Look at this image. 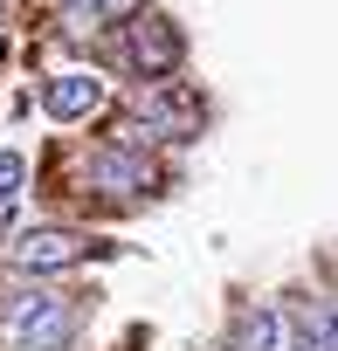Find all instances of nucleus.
Listing matches in <instances>:
<instances>
[{
  "instance_id": "obj_5",
  "label": "nucleus",
  "mask_w": 338,
  "mask_h": 351,
  "mask_svg": "<svg viewBox=\"0 0 338 351\" xmlns=\"http://www.w3.org/2000/svg\"><path fill=\"white\" fill-rule=\"evenodd\" d=\"M124 56H131L138 76H166V69L180 62V28L166 21V14H131L124 21Z\"/></svg>"
},
{
  "instance_id": "obj_10",
  "label": "nucleus",
  "mask_w": 338,
  "mask_h": 351,
  "mask_svg": "<svg viewBox=\"0 0 338 351\" xmlns=\"http://www.w3.org/2000/svg\"><path fill=\"white\" fill-rule=\"evenodd\" d=\"M0 62H8V35H0Z\"/></svg>"
},
{
  "instance_id": "obj_1",
  "label": "nucleus",
  "mask_w": 338,
  "mask_h": 351,
  "mask_svg": "<svg viewBox=\"0 0 338 351\" xmlns=\"http://www.w3.org/2000/svg\"><path fill=\"white\" fill-rule=\"evenodd\" d=\"M76 330V303L63 289H14L0 303V351H63Z\"/></svg>"
},
{
  "instance_id": "obj_4",
  "label": "nucleus",
  "mask_w": 338,
  "mask_h": 351,
  "mask_svg": "<svg viewBox=\"0 0 338 351\" xmlns=\"http://www.w3.org/2000/svg\"><path fill=\"white\" fill-rule=\"evenodd\" d=\"M138 131H159V138H201V124H207V104L194 97V90H180V83H159V90H145V104H138Z\"/></svg>"
},
{
  "instance_id": "obj_2",
  "label": "nucleus",
  "mask_w": 338,
  "mask_h": 351,
  "mask_svg": "<svg viewBox=\"0 0 338 351\" xmlns=\"http://www.w3.org/2000/svg\"><path fill=\"white\" fill-rule=\"evenodd\" d=\"M90 186L97 193H152L159 186V172H152V158L138 152V124L131 131H117V138H104L97 152H90Z\"/></svg>"
},
{
  "instance_id": "obj_7",
  "label": "nucleus",
  "mask_w": 338,
  "mask_h": 351,
  "mask_svg": "<svg viewBox=\"0 0 338 351\" xmlns=\"http://www.w3.org/2000/svg\"><path fill=\"white\" fill-rule=\"evenodd\" d=\"M21 172H28V165H21V152H0V207L21 193Z\"/></svg>"
},
{
  "instance_id": "obj_3",
  "label": "nucleus",
  "mask_w": 338,
  "mask_h": 351,
  "mask_svg": "<svg viewBox=\"0 0 338 351\" xmlns=\"http://www.w3.org/2000/svg\"><path fill=\"white\" fill-rule=\"evenodd\" d=\"M90 255H97V241L76 234V228H28V234L8 248V269H21V276H56V269H76V262H90Z\"/></svg>"
},
{
  "instance_id": "obj_9",
  "label": "nucleus",
  "mask_w": 338,
  "mask_h": 351,
  "mask_svg": "<svg viewBox=\"0 0 338 351\" xmlns=\"http://www.w3.org/2000/svg\"><path fill=\"white\" fill-rule=\"evenodd\" d=\"M324 351H338V317H331V330H324Z\"/></svg>"
},
{
  "instance_id": "obj_6",
  "label": "nucleus",
  "mask_w": 338,
  "mask_h": 351,
  "mask_svg": "<svg viewBox=\"0 0 338 351\" xmlns=\"http://www.w3.org/2000/svg\"><path fill=\"white\" fill-rule=\"evenodd\" d=\"M97 104H104V83H97L90 69H56V76L42 83V110H49V117H63V124L90 117Z\"/></svg>"
},
{
  "instance_id": "obj_8",
  "label": "nucleus",
  "mask_w": 338,
  "mask_h": 351,
  "mask_svg": "<svg viewBox=\"0 0 338 351\" xmlns=\"http://www.w3.org/2000/svg\"><path fill=\"white\" fill-rule=\"evenodd\" d=\"M76 8H97V14L117 21V14H145V0H76Z\"/></svg>"
}]
</instances>
